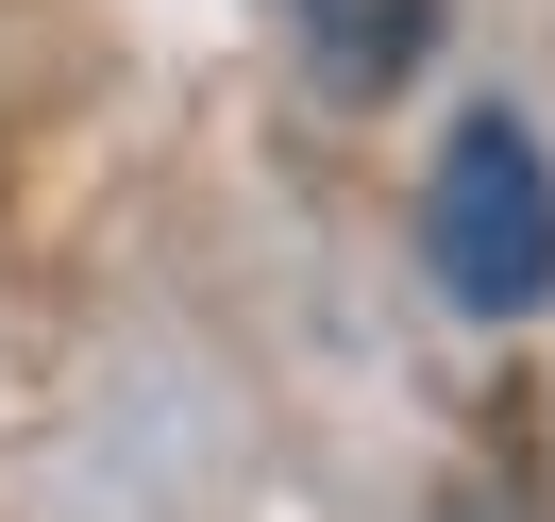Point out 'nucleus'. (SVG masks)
Instances as JSON below:
<instances>
[{
  "instance_id": "obj_1",
  "label": "nucleus",
  "mask_w": 555,
  "mask_h": 522,
  "mask_svg": "<svg viewBox=\"0 0 555 522\" xmlns=\"http://www.w3.org/2000/svg\"><path fill=\"white\" fill-rule=\"evenodd\" d=\"M421 237H438V287H454L472 320H521V304H555V169H539V136H521L505 102H488V118H454Z\"/></svg>"
},
{
  "instance_id": "obj_2",
  "label": "nucleus",
  "mask_w": 555,
  "mask_h": 522,
  "mask_svg": "<svg viewBox=\"0 0 555 522\" xmlns=\"http://www.w3.org/2000/svg\"><path fill=\"white\" fill-rule=\"evenodd\" d=\"M304 51L337 102H387V85H421V51H438V0H304Z\"/></svg>"
},
{
  "instance_id": "obj_3",
  "label": "nucleus",
  "mask_w": 555,
  "mask_h": 522,
  "mask_svg": "<svg viewBox=\"0 0 555 522\" xmlns=\"http://www.w3.org/2000/svg\"><path fill=\"white\" fill-rule=\"evenodd\" d=\"M454 522H472V506H454Z\"/></svg>"
}]
</instances>
